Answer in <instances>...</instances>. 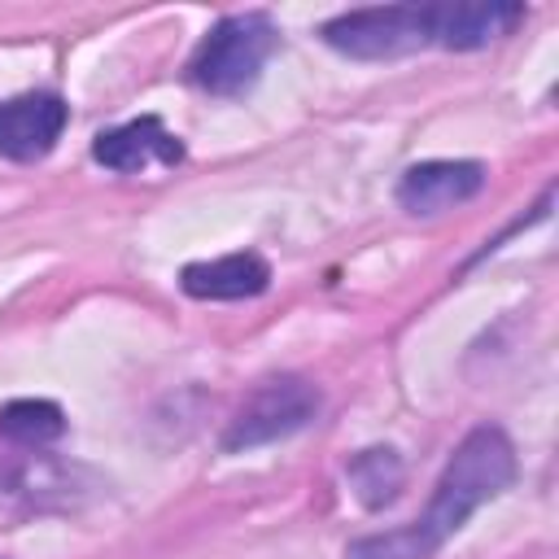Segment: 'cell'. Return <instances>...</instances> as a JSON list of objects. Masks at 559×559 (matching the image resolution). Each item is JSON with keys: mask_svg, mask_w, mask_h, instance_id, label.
I'll use <instances>...</instances> for the list:
<instances>
[{"mask_svg": "<svg viewBox=\"0 0 559 559\" xmlns=\"http://www.w3.org/2000/svg\"><path fill=\"white\" fill-rule=\"evenodd\" d=\"M515 480V445L502 428L480 424L472 428L459 450L450 454L432 502L419 520H411L406 528L393 533H371L345 546V559H432L463 524L476 507L493 502L507 485Z\"/></svg>", "mask_w": 559, "mask_h": 559, "instance_id": "6da1fadb", "label": "cell"}, {"mask_svg": "<svg viewBox=\"0 0 559 559\" xmlns=\"http://www.w3.org/2000/svg\"><path fill=\"white\" fill-rule=\"evenodd\" d=\"M275 22L266 13H227L210 26L188 61V79L210 96H245L258 79L266 57L275 52Z\"/></svg>", "mask_w": 559, "mask_h": 559, "instance_id": "7a4b0ae2", "label": "cell"}, {"mask_svg": "<svg viewBox=\"0 0 559 559\" xmlns=\"http://www.w3.org/2000/svg\"><path fill=\"white\" fill-rule=\"evenodd\" d=\"M314 415H319V389L301 376H275L240 402V411L231 415V424L223 432V450L240 454V450L271 445L280 437L301 432Z\"/></svg>", "mask_w": 559, "mask_h": 559, "instance_id": "3957f363", "label": "cell"}, {"mask_svg": "<svg viewBox=\"0 0 559 559\" xmlns=\"http://www.w3.org/2000/svg\"><path fill=\"white\" fill-rule=\"evenodd\" d=\"M323 39L358 61H384L432 44L428 4H384V9H354L323 26Z\"/></svg>", "mask_w": 559, "mask_h": 559, "instance_id": "277c9868", "label": "cell"}, {"mask_svg": "<svg viewBox=\"0 0 559 559\" xmlns=\"http://www.w3.org/2000/svg\"><path fill=\"white\" fill-rule=\"evenodd\" d=\"M66 100L52 92H22L13 100H0V157L9 162H35L52 153V144L66 131Z\"/></svg>", "mask_w": 559, "mask_h": 559, "instance_id": "5b68a950", "label": "cell"}, {"mask_svg": "<svg viewBox=\"0 0 559 559\" xmlns=\"http://www.w3.org/2000/svg\"><path fill=\"white\" fill-rule=\"evenodd\" d=\"M92 157L118 175H140L148 166H179L183 162V144L179 135H170L162 127V118L144 114V118H131L122 127H109L92 140Z\"/></svg>", "mask_w": 559, "mask_h": 559, "instance_id": "8992f818", "label": "cell"}, {"mask_svg": "<svg viewBox=\"0 0 559 559\" xmlns=\"http://www.w3.org/2000/svg\"><path fill=\"white\" fill-rule=\"evenodd\" d=\"M520 17H524V4H515V0H445V4H428L432 44L454 48V52L485 48L489 39L507 35Z\"/></svg>", "mask_w": 559, "mask_h": 559, "instance_id": "52a82bcc", "label": "cell"}, {"mask_svg": "<svg viewBox=\"0 0 559 559\" xmlns=\"http://www.w3.org/2000/svg\"><path fill=\"white\" fill-rule=\"evenodd\" d=\"M485 188L480 162H415L397 183V205L406 214H445Z\"/></svg>", "mask_w": 559, "mask_h": 559, "instance_id": "ba28073f", "label": "cell"}, {"mask_svg": "<svg viewBox=\"0 0 559 559\" xmlns=\"http://www.w3.org/2000/svg\"><path fill=\"white\" fill-rule=\"evenodd\" d=\"M271 284V266L258 253H227L214 262H188L179 271V288L197 301H240L258 297Z\"/></svg>", "mask_w": 559, "mask_h": 559, "instance_id": "9c48e42d", "label": "cell"}, {"mask_svg": "<svg viewBox=\"0 0 559 559\" xmlns=\"http://www.w3.org/2000/svg\"><path fill=\"white\" fill-rule=\"evenodd\" d=\"M66 432V411L48 397H13L0 406V437L17 445H48Z\"/></svg>", "mask_w": 559, "mask_h": 559, "instance_id": "30bf717a", "label": "cell"}, {"mask_svg": "<svg viewBox=\"0 0 559 559\" xmlns=\"http://www.w3.org/2000/svg\"><path fill=\"white\" fill-rule=\"evenodd\" d=\"M349 485L362 498V507H384L402 489V459L389 445H371L349 459Z\"/></svg>", "mask_w": 559, "mask_h": 559, "instance_id": "8fae6325", "label": "cell"}]
</instances>
